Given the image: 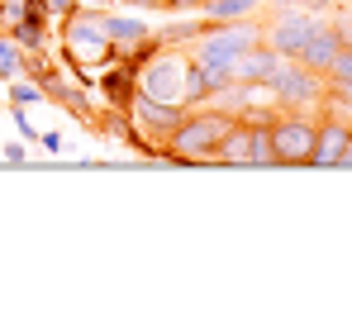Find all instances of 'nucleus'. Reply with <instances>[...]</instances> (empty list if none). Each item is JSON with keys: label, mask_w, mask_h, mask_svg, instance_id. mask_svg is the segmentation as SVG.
<instances>
[{"label": "nucleus", "mask_w": 352, "mask_h": 333, "mask_svg": "<svg viewBox=\"0 0 352 333\" xmlns=\"http://www.w3.org/2000/svg\"><path fill=\"white\" fill-rule=\"evenodd\" d=\"M252 43H262V29H257V24H248V19H234V24H210V19H205L200 39L190 43V57H200L205 67H234Z\"/></svg>", "instance_id": "f03ea898"}, {"label": "nucleus", "mask_w": 352, "mask_h": 333, "mask_svg": "<svg viewBox=\"0 0 352 333\" xmlns=\"http://www.w3.org/2000/svg\"><path fill=\"white\" fill-rule=\"evenodd\" d=\"M0 148H5V162L10 166H19L24 158H29V153H24V138H19V143H0Z\"/></svg>", "instance_id": "aec40b11"}, {"label": "nucleus", "mask_w": 352, "mask_h": 333, "mask_svg": "<svg viewBox=\"0 0 352 333\" xmlns=\"http://www.w3.org/2000/svg\"><path fill=\"white\" fill-rule=\"evenodd\" d=\"M205 0H172V10H200Z\"/></svg>", "instance_id": "5701e85b"}, {"label": "nucleus", "mask_w": 352, "mask_h": 333, "mask_svg": "<svg viewBox=\"0 0 352 333\" xmlns=\"http://www.w3.org/2000/svg\"><path fill=\"white\" fill-rule=\"evenodd\" d=\"M43 10H48V19H72L81 10V0H43Z\"/></svg>", "instance_id": "6ab92c4d"}, {"label": "nucleus", "mask_w": 352, "mask_h": 333, "mask_svg": "<svg viewBox=\"0 0 352 333\" xmlns=\"http://www.w3.org/2000/svg\"><path fill=\"white\" fill-rule=\"evenodd\" d=\"M324 81H352V43H343V48H338L333 67L324 72Z\"/></svg>", "instance_id": "f3484780"}, {"label": "nucleus", "mask_w": 352, "mask_h": 333, "mask_svg": "<svg viewBox=\"0 0 352 333\" xmlns=\"http://www.w3.org/2000/svg\"><path fill=\"white\" fill-rule=\"evenodd\" d=\"M81 5H96V10H105V5H110V0H81Z\"/></svg>", "instance_id": "b1692460"}, {"label": "nucleus", "mask_w": 352, "mask_h": 333, "mask_svg": "<svg viewBox=\"0 0 352 333\" xmlns=\"http://www.w3.org/2000/svg\"><path fill=\"white\" fill-rule=\"evenodd\" d=\"M38 143H43L48 153H62V138H58V133H53V129H43V133H38Z\"/></svg>", "instance_id": "4be33fe9"}, {"label": "nucleus", "mask_w": 352, "mask_h": 333, "mask_svg": "<svg viewBox=\"0 0 352 333\" xmlns=\"http://www.w3.org/2000/svg\"><path fill=\"white\" fill-rule=\"evenodd\" d=\"M186 62H190V53L162 48L148 67H138V91H143V96H153V100L186 105Z\"/></svg>", "instance_id": "20e7f679"}, {"label": "nucleus", "mask_w": 352, "mask_h": 333, "mask_svg": "<svg viewBox=\"0 0 352 333\" xmlns=\"http://www.w3.org/2000/svg\"><path fill=\"white\" fill-rule=\"evenodd\" d=\"M319 24H324V14L300 10V5L291 10V5H286V10H281V14H276V19L262 29V39H267V43H272L281 57H300V48L309 43V34H314Z\"/></svg>", "instance_id": "423d86ee"}, {"label": "nucleus", "mask_w": 352, "mask_h": 333, "mask_svg": "<svg viewBox=\"0 0 352 333\" xmlns=\"http://www.w3.org/2000/svg\"><path fill=\"white\" fill-rule=\"evenodd\" d=\"M200 10H205L210 24H234V19H252L257 0H205Z\"/></svg>", "instance_id": "4468645a"}, {"label": "nucleus", "mask_w": 352, "mask_h": 333, "mask_svg": "<svg viewBox=\"0 0 352 333\" xmlns=\"http://www.w3.org/2000/svg\"><path fill=\"white\" fill-rule=\"evenodd\" d=\"M281 62H286V57L262 39V43H252V48L234 62V76H238V81H248V86H267V81L276 76V67H281Z\"/></svg>", "instance_id": "9b49d317"}, {"label": "nucleus", "mask_w": 352, "mask_h": 333, "mask_svg": "<svg viewBox=\"0 0 352 333\" xmlns=\"http://www.w3.org/2000/svg\"><path fill=\"white\" fill-rule=\"evenodd\" d=\"M234 129V114L224 110H190L181 124H176V133L162 143V158L157 162L167 166H219V143H224V133Z\"/></svg>", "instance_id": "f257e3e1"}, {"label": "nucleus", "mask_w": 352, "mask_h": 333, "mask_svg": "<svg viewBox=\"0 0 352 333\" xmlns=\"http://www.w3.org/2000/svg\"><path fill=\"white\" fill-rule=\"evenodd\" d=\"M14 76H24V48L10 34H0V81H14Z\"/></svg>", "instance_id": "2eb2a0df"}, {"label": "nucleus", "mask_w": 352, "mask_h": 333, "mask_svg": "<svg viewBox=\"0 0 352 333\" xmlns=\"http://www.w3.org/2000/svg\"><path fill=\"white\" fill-rule=\"evenodd\" d=\"M129 114H133V124H138L153 143H167V138L176 133V124H181L190 110H186V105H172V100H153V96L138 91L133 105H129Z\"/></svg>", "instance_id": "0eeeda50"}, {"label": "nucleus", "mask_w": 352, "mask_h": 333, "mask_svg": "<svg viewBox=\"0 0 352 333\" xmlns=\"http://www.w3.org/2000/svg\"><path fill=\"white\" fill-rule=\"evenodd\" d=\"M348 143H352V124L343 119H319V133H314V153H309V166H319V171H329V166H343L348 158Z\"/></svg>", "instance_id": "6e6552de"}, {"label": "nucleus", "mask_w": 352, "mask_h": 333, "mask_svg": "<svg viewBox=\"0 0 352 333\" xmlns=\"http://www.w3.org/2000/svg\"><path fill=\"white\" fill-rule=\"evenodd\" d=\"M96 86H100V96H105V105H110V110H129V105H133V96H138V72H133V67H124V62H110V67H100Z\"/></svg>", "instance_id": "9d476101"}, {"label": "nucleus", "mask_w": 352, "mask_h": 333, "mask_svg": "<svg viewBox=\"0 0 352 333\" xmlns=\"http://www.w3.org/2000/svg\"><path fill=\"white\" fill-rule=\"evenodd\" d=\"M343 43H348V39H343V29H338L333 19H324V24L309 34V43L300 48V57H295V62H305L309 72H319V76H324V72L333 67V57H338V48H343Z\"/></svg>", "instance_id": "1a4fd4ad"}, {"label": "nucleus", "mask_w": 352, "mask_h": 333, "mask_svg": "<svg viewBox=\"0 0 352 333\" xmlns=\"http://www.w3.org/2000/svg\"><path fill=\"white\" fill-rule=\"evenodd\" d=\"M267 96H272L276 110H309V105H324V76L309 72L305 62L286 57V62L276 67V76L267 81Z\"/></svg>", "instance_id": "7ed1b4c3"}, {"label": "nucleus", "mask_w": 352, "mask_h": 333, "mask_svg": "<svg viewBox=\"0 0 352 333\" xmlns=\"http://www.w3.org/2000/svg\"><path fill=\"white\" fill-rule=\"evenodd\" d=\"M343 166H352V143H348V158H343Z\"/></svg>", "instance_id": "393cba45"}, {"label": "nucleus", "mask_w": 352, "mask_h": 333, "mask_svg": "<svg viewBox=\"0 0 352 333\" xmlns=\"http://www.w3.org/2000/svg\"><path fill=\"white\" fill-rule=\"evenodd\" d=\"M10 119H14V129H19V138H24V143H38V129L29 124V114H24V105H14V110H10Z\"/></svg>", "instance_id": "a211bd4d"}, {"label": "nucleus", "mask_w": 352, "mask_h": 333, "mask_svg": "<svg viewBox=\"0 0 352 333\" xmlns=\"http://www.w3.org/2000/svg\"><path fill=\"white\" fill-rule=\"evenodd\" d=\"M124 5H133V10H172V0H124Z\"/></svg>", "instance_id": "412c9836"}, {"label": "nucleus", "mask_w": 352, "mask_h": 333, "mask_svg": "<svg viewBox=\"0 0 352 333\" xmlns=\"http://www.w3.org/2000/svg\"><path fill=\"white\" fill-rule=\"evenodd\" d=\"M105 34H110V48H133V43L148 39L153 29H148L138 14H105Z\"/></svg>", "instance_id": "ddd939ff"}, {"label": "nucleus", "mask_w": 352, "mask_h": 333, "mask_svg": "<svg viewBox=\"0 0 352 333\" xmlns=\"http://www.w3.org/2000/svg\"><path fill=\"white\" fill-rule=\"evenodd\" d=\"M314 133L319 124L305 119L300 110H281L272 119V148H276V166H309V153H314Z\"/></svg>", "instance_id": "39448f33"}, {"label": "nucleus", "mask_w": 352, "mask_h": 333, "mask_svg": "<svg viewBox=\"0 0 352 333\" xmlns=\"http://www.w3.org/2000/svg\"><path fill=\"white\" fill-rule=\"evenodd\" d=\"M219 166H252V124L234 119V129L219 143Z\"/></svg>", "instance_id": "f8f14e48"}, {"label": "nucleus", "mask_w": 352, "mask_h": 333, "mask_svg": "<svg viewBox=\"0 0 352 333\" xmlns=\"http://www.w3.org/2000/svg\"><path fill=\"white\" fill-rule=\"evenodd\" d=\"M10 86V105H34V100H48L43 96V86L34 81V76H14V81H5Z\"/></svg>", "instance_id": "dca6fc26"}]
</instances>
